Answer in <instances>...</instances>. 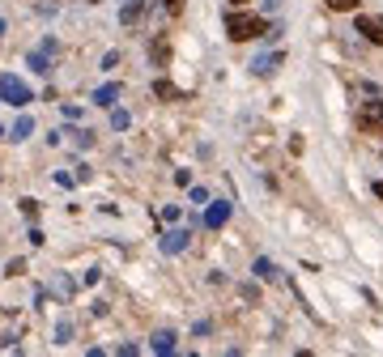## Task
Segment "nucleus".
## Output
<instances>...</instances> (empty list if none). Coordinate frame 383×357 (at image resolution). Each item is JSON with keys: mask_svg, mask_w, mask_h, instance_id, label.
I'll use <instances>...</instances> for the list:
<instances>
[{"mask_svg": "<svg viewBox=\"0 0 383 357\" xmlns=\"http://www.w3.org/2000/svg\"><path fill=\"white\" fill-rule=\"evenodd\" d=\"M268 30L264 17L260 13H247V9H235V13H226V34L235 39V43H251V39H260Z\"/></svg>", "mask_w": 383, "mask_h": 357, "instance_id": "nucleus-1", "label": "nucleus"}, {"mask_svg": "<svg viewBox=\"0 0 383 357\" xmlns=\"http://www.w3.org/2000/svg\"><path fill=\"white\" fill-rule=\"evenodd\" d=\"M0 102H9V107H26V102H35V94H30V85H26L21 76L5 72V76H0Z\"/></svg>", "mask_w": 383, "mask_h": 357, "instance_id": "nucleus-2", "label": "nucleus"}, {"mask_svg": "<svg viewBox=\"0 0 383 357\" xmlns=\"http://www.w3.org/2000/svg\"><path fill=\"white\" fill-rule=\"evenodd\" d=\"M357 127H362L366 136H383V102L379 98H366L362 107H357Z\"/></svg>", "mask_w": 383, "mask_h": 357, "instance_id": "nucleus-3", "label": "nucleus"}, {"mask_svg": "<svg viewBox=\"0 0 383 357\" xmlns=\"http://www.w3.org/2000/svg\"><path fill=\"white\" fill-rule=\"evenodd\" d=\"M357 34H362L366 43H375V47H383V13H357Z\"/></svg>", "mask_w": 383, "mask_h": 357, "instance_id": "nucleus-4", "label": "nucleus"}, {"mask_svg": "<svg viewBox=\"0 0 383 357\" xmlns=\"http://www.w3.org/2000/svg\"><path fill=\"white\" fill-rule=\"evenodd\" d=\"M119 94H124V85H115V81H111V85L94 90V94H90V102H94V107H115V98H119Z\"/></svg>", "mask_w": 383, "mask_h": 357, "instance_id": "nucleus-5", "label": "nucleus"}, {"mask_svg": "<svg viewBox=\"0 0 383 357\" xmlns=\"http://www.w3.org/2000/svg\"><path fill=\"white\" fill-rule=\"evenodd\" d=\"M188 238H192V234H188V229H170V234L162 238V251H166V255H179V251H184V247H188Z\"/></svg>", "mask_w": 383, "mask_h": 357, "instance_id": "nucleus-6", "label": "nucleus"}, {"mask_svg": "<svg viewBox=\"0 0 383 357\" xmlns=\"http://www.w3.org/2000/svg\"><path fill=\"white\" fill-rule=\"evenodd\" d=\"M226 217H230V204H226V200H217V204H209V213H204V225L217 229V225H226Z\"/></svg>", "mask_w": 383, "mask_h": 357, "instance_id": "nucleus-7", "label": "nucleus"}, {"mask_svg": "<svg viewBox=\"0 0 383 357\" xmlns=\"http://www.w3.org/2000/svg\"><path fill=\"white\" fill-rule=\"evenodd\" d=\"M149 349H153V353H175V332H170V327H162V332H153V340H149Z\"/></svg>", "mask_w": 383, "mask_h": 357, "instance_id": "nucleus-8", "label": "nucleus"}, {"mask_svg": "<svg viewBox=\"0 0 383 357\" xmlns=\"http://www.w3.org/2000/svg\"><path fill=\"white\" fill-rule=\"evenodd\" d=\"M277 64H281V51H273V56H260V60H255L251 68L260 72V76H268V72H277Z\"/></svg>", "mask_w": 383, "mask_h": 357, "instance_id": "nucleus-9", "label": "nucleus"}, {"mask_svg": "<svg viewBox=\"0 0 383 357\" xmlns=\"http://www.w3.org/2000/svg\"><path fill=\"white\" fill-rule=\"evenodd\" d=\"M30 132H35V119H30V115H21V119L13 123V141H26Z\"/></svg>", "mask_w": 383, "mask_h": 357, "instance_id": "nucleus-10", "label": "nucleus"}, {"mask_svg": "<svg viewBox=\"0 0 383 357\" xmlns=\"http://www.w3.org/2000/svg\"><path fill=\"white\" fill-rule=\"evenodd\" d=\"M153 98H184V94H179L170 81H153Z\"/></svg>", "mask_w": 383, "mask_h": 357, "instance_id": "nucleus-11", "label": "nucleus"}, {"mask_svg": "<svg viewBox=\"0 0 383 357\" xmlns=\"http://www.w3.org/2000/svg\"><path fill=\"white\" fill-rule=\"evenodd\" d=\"M328 9H337V13H353L357 9V0H324Z\"/></svg>", "mask_w": 383, "mask_h": 357, "instance_id": "nucleus-12", "label": "nucleus"}, {"mask_svg": "<svg viewBox=\"0 0 383 357\" xmlns=\"http://www.w3.org/2000/svg\"><path fill=\"white\" fill-rule=\"evenodd\" d=\"M30 68H35V72H43V76L51 72V68H47V51H35V56H30Z\"/></svg>", "mask_w": 383, "mask_h": 357, "instance_id": "nucleus-13", "label": "nucleus"}, {"mask_svg": "<svg viewBox=\"0 0 383 357\" xmlns=\"http://www.w3.org/2000/svg\"><path fill=\"white\" fill-rule=\"evenodd\" d=\"M255 276H264V280H273V276H277V268H273L268 260H255Z\"/></svg>", "mask_w": 383, "mask_h": 357, "instance_id": "nucleus-14", "label": "nucleus"}, {"mask_svg": "<svg viewBox=\"0 0 383 357\" xmlns=\"http://www.w3.org/2000/svg\"><path fill=\"white\" fill-rule=\"evenodd\" d=\"M68 336H72V323H68V319H60V323H56V345H64Z\"/></svg>", "mask_w": 383, "mask_h": 357, "instance_id": "nucleus-15", "label": "nucleus"}, {"mask_svg": "<svg viewBox=\"0 0 383 357\" xmlns=\"http://www.w3.org/2000/svg\"><path fill=\"white\" fill-rule=\"evenodd\" d=\"M153 60H158V64H166V60H170V47H166V39H162V43H153Z\"/></svg>", "mask_w": 383, "mask_h": 357, "instance_id": "nucleus-16", "label": "nucleus"}, {"mask_svg": "<svg viewBox=\"0 0 383 357\" xmlns=\"http://www.w3.org/2000/svg\"><path fill=\"white\" fill-rule=\"evenodd\" d=\"M111 127H115V132H124V127H128V111H111Z\"/></svg>", "mask_w": 383, "mask_h": 357, "instance_id": "nucleus-17", "label": "nucleus"}, {"mask_svg": "<svg viewBox=\"0 0 383 357\" xmlns=\"http://www.w3.org/2000/svg\"><path fill=\"white\" fill-rule=\"evenodd\" d=\"M21 213L35 221V217H39V200H21Z\"/></svg>", "mask_w": 383, "mask_h": 357, "instance_id": "nucleus-18", "label": "nucleus"}, {"mask_svg": "<svg viewBox=\"0 0 383 357\" xmlns=\"http://www.w3.org/2000/svg\"><path fill=\"white\" fill-rule=\"evenodd\" d=\"M162 9H166L170 17H179V13H184V0H162Z\"/></svg>", "mask_w": 383, "mask_h": 357, "instance_id": "nucleus-19", "label": "nucleus"}, {"mask_svg": "<svg viewBox=\"0 0 383 357\" xmlns=\"http://www.w3.org/2000/svg\"><path fill=\"white\" fill-rule=\"evenodd\" d=\"M21 272H26V260H13V264L5 268V276H21Z\"/></svg>", "mask_w": 383, "mask_h": 357, "instance_id": "nucleus-20", "label": "nucleus"}, {"mask_svg": "<svg viewBox=\"0 0 383 357\" xmlns=\"http://www.w3.org/2000/svg\"><path fill=\"white\" fill-rule=\"evenodd\" d=\"M375 196H379V200H383V178H379V183H375Z\"/></svg>", "mask_w": 383, "mask_h": 357, "instance_id": "nucleus-21", "label": "nucleus"}, {"mask_svg": "<svg viewBox=\"0 0 383 357\" xmlns=\"http://www.w3.org/2000/svg\"><path fill=\"white\" fill-rule=\"evenodd\" d=\"M230 5H235V9H243V5H247V0H230Z\"/></svg>", "mask_w": 383, "mask_h": 357, "instance_id": "nucleus-22", "label": "nucleus"}, {"mask_svg": "<svg viewBox=\"0 0 383 357\" xmlns=\"http://www.w3.org/2000/svg\"><path fill=\"white\" fill-rule=\"evenodd\" d=\"M0 34H5V17H0Z\"/></svg>", "mask_w": 383, "mask_h": 357, "instance_id": "nucleus-23", "label": "nucleus"}, {"mask_svg": "<svg viewBox=\"0 0 383 357\" xmlns=\"http://www.w3.org/2000/svg\"><path fill=\"white\" fill-rule=\"evenodd\" d=\"M0 136H5V127H0Z\"/></svg>", "mask_w": 383, "mask_h": 357, "instance_id": "nucleus-24", "label": "nucleus"}]
</instances>
